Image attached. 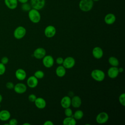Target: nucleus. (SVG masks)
I'll use <instances>...</instances> for the list:
<instances>
[{"label":"nucleus","instance_id":"nucleus-5","mask_svg":"<svg viewBox=\"0 0 125 125\" xmlns=\"http://www.w3.org/2000/svg\"><path fill=\"white\" fill-rule=\"evenodd\" d=\"M30 5L32 8L40 10L44 8L45 0H30Z\"/></svg>","mask_w":125,"mask_h":125},{"label":"nucleus","instance_id":"nucleus-15","mask_svg":"<svg viewBox=\"0 0 125 125\" xmlns=\"http://www.w3.org/2000/svg\"><path fill=\"white\" fill-rule=\"evenodd\" d=\"M116 19V16L114 14L108 13L105 16L104 18V21L106 24L108 25H111L115 22Z\"/></svg>","mask_w":125,"mask_h":125},{"label":"nucleus","instance_id":"nucleus-14","mask_svg":"<svg viewBox=\"0 0 125 125\" xmlns=\"http://www.w3.org/2000/svg\"><path fill=\"white\" fill-rule=\"evenodd\" d=\"M119 73L118 68L116 66H111L107 71L108 76L111 79L116 78L118 76Z\"/></svg>","mask_w":125,"mask_h":125},{"label":"nucleus","instance_id":"nucleus-35","mask_svg":"<svg viewBox=\"0 0 125 125\" xmlns=\"http://www.w3.org/2000/svg\"><path fill=\"white\" fill-rule=\"evenodd\" d=\"M63 62V59L62 57H58L56 60V62L58 64H62Z\"/></svg>","mask_w":125,"mask_h":125},{"label":"nucleus","instance_id":"nucleus-40","mask_svg":"<svg viewBox=\"0 0 125 125\" xmlns=\"http://www.w3.org/2000/svg\"><path fill=\"white\" fill-rule=\"evenodd\" d=\"M23 125H30V124L27 123H23Z\"/></svg>","mask_w":125,"mask_h":125},{"label":"nucleus","instance_id":"nucleus-37","mask_svg":"<svg viewBox=\"0 0 125 125\" xmlns=\"http://www.w3.org/2000/svg\"><path fill=\"white\" fill-rule=\"evenodd\" d=\"M18 2H20V3H26V2H27L28 0H18Z\"/></svg>","mask_w":125,"mask_h":125},{"label":"nucleus","instance_id":"nucleus-17","mask_svg":"<svg viewBox=\"0 0 125 125\" xmlns=\"http://www.w3.org/2000/svg\"><path fill=\"white\" fill-rule=\"evenodd\" d=\"M34 103L36 106L39 109H43L46 105V102L45 100L42 97L37 98Z\"/></svg>","mask_w":125,"mask_h":125},{"label":"nucleus","instance_id":"nucleus-39","mask_svg":"<svg viewBox=\"0 0 125 125\" xmlns=\"http://www.w3.org/2000/svg\"><path fill=\"white\" fill-rule=\"evenodd\" d=\"M2 95L0 94V103H1V102H2Z\"/></svg>","mask_w":125,"mask_h":125},{"label":"nucleus","instance_id":"nucleus-36","mask_svg":"<svg viewBox=\"0 0 125 125\" xmlns=\"http://www.w3.org/2000/svg\"><path fill=\"white\" fill-rule=\"evenodd\" d=\"M43 125H53L54 123L50 120H47L45 121V122L43 123Z\"/></svg>","mask_w":125,"mask_h":125},{"label":"nucleus","instance_id":"nucleus-34","mask_svg":"<svg viewBox=\"0 0 125 125\" xmlns=\"http://www.w3.org/2000/svg\"><path fill=\"white\" fill-rule=\"evenodd\" d=\"M18 121L15 118H12L9 121V125H17L18 124Z\"/></svg>","mask_w":125,"mask_h":125},{"label":"nucleus","instance_id":"nucleus-18","mask_svg":"<svg viewBox=\"0 0 125 125\" xmlns=\"http://www.w3.org/2000/svg\"><path fill=\"white\" fill-rule=\"evenodd\" d=\"M82 104L81 98L78 96H74L71 99V105L74 108H78Z\"/></svg>","mask_w":125,"mask_h":125},{"label":"nucleus","instance_id":"nucleus-13","mask_svg":"<svg viewBox=\"0 0 125 125\" xmlns=\"http://www.w3.org/2000/svg\"><path fill=\"white\" fill-rule=\"evenodd\" d=\"M93 56L97 59H100L102 58L104 55V52L103 49L99 46L95 47L92 51Z\"/></svg>","mask_w":125,"mask_h":125},{"label":"nucleus","instance_id":"nucleus-4","mask_svg":"<svg viewBox=\"0 0 125 125\" xmlns=\"http://www.w3.org/2000/svg\"><path fill=\"white\" fill-rule=\"evenodd\" d=\"M26 33V29L22 26H19L15 29L13 35L15 38L18 40H20L23 38Z\"/></svg>","mask_w":125,"mask_h":125},{"label":"nucleus","instance_id":"nucleus-22","mask_svg":"<svg viewBox=\"0 0 125 125\" xmlns=\"http://www.w3.org/2000/svg\"><path fill=\"white\" fill-rule=\"evenodd\" d=\"M62 124L63 125H76L77 122L76 119L73 116H71L65 118L62 121Z\"/></svg>","mask_w":125,"mask_h":125},{"label":"nucleus","instance_id":"nucleus-2","mask_svg":"<svg viewBox=\"0 0 125 125\" xmlns=\"http://www.w3.org/2000/svg\"><path fill=\"white\" fill-rule=\"evenodd\" d=\"M94 1L92 0H81L79 3L80 10L83 12L90 11L93 8Z\"/></svg>","mask_w":125,"mask_h":125},{"label":"nucleus","instance_id":"nucleus-24","mask_svg":"<svg viewBox=\"0 0 125 125\" xmlns=\"http://www.w3.org/2000/svg\"><path fill=\"white\" fill-rule=\"evenodd\" d=\"M109 63L112 66H116L117 67L119 64V62L118 59L115 57L111 56L108 58V60Z\"/></svg>","mask_w":125,"mask_h":125},{"label":"nucleus","instance_id":"nucleus-20","mask_svg":"<svg viewBox=\"0 0 125 125\" xmlns=\"http://www.w3.org/2000/svg\"><path fill=\"white\" fill-rule=\"evenodd\" d=\"M11 117L10 112L6 109L0 111V120L1 121H7Z\"/></svg>","mask_w":125,"mask_h":125},{"label":"nucleus","instance_id":"nucleus-21","mask_svg":"<svg viewBox=\"0 0 125 125\" xmlns=\"http://www.w3.org/2000/svg\"><path fill=\"white\" fill-rule=\"evenodd\" d=\"M61 105L63 108L69 107L71 105V98L69 96H64L61 101Z\"/></svg>","mask_w":125,"mask_h":125},{"label":"nucleus","instance_id":"nucleus-27","mask_svg":"<svg viewBox=\"0 0 125 125\" xmlns=\"http://www.w3.org/2000/svg\"><path fill=\"white\" fill-rule=\"evenodd\" d=\"M34 76H35L38 79H41L43 78L44 76V72L40 70L36 71L34 74Z\"/></svg>","mask_w":125,"mask_h":125},{"label":"nucleus","instance_id":"nucleus-28","mask_svg":"<svg viewBox=\"0 0 125 125\" xmlns=\"http://www.w3.org/2000/svg\"><path fill=\"white\" fill-rule=\"evenodd\" d=\"M119 101L120 103L124 106H125V93H122L119 97Z\"/></svg>","mask_w":125,"mask_h":125},{"label":"nucleus","instance_id":"nucleus-1","mask_svg":"<svg viewBox=\"0 0 125 125\" xmlns=\"http://www.w3.org/2000/svg\"><path fill=\"white\" fill-rule=\"evenodd\" d=\"M28 16L30 21L34 23L39 22L41 19V16L39 10L32 8L28 11Z\"/></svg>","mask_w":125,"mask_h":125},{"label":"nucleus","instance_id":"nucleus-10","mask_svg":"<svg viewBox=\"0 0 125 125\" xmlns=\"http://www.w3.org/2000/svg\"><path fill=\"white\" fill-rule=\"evenodd\" d=\"M13 89L16 93L21 94L26 92L27 90V86L25 84L21 83H19L14 85Z\"/></svg>","mask_w":125,"mask_h":125},{"label":"nucleus","instance_id":"nucleus-41","mask_svg":"<svg viewBox=\"0 0 125 125\" xmlns=\"http://www.w3.org/2000/svg\"><path fill=\"white\" fill-rule=\"evenodd\" d=\"M93 1H99L100 0H92Z\"/></svg>","mask_w":125,"mask_h":125},{"label":"nucleus","instance_id":"nucleus-30","mask_svg":"<svg viewBox=\"0 0 125 125\" xmlns=\"http://www.w3.org/2000/svg\"><path fill=\"white\" fill-rule=\"evenodd\" d=\"M6 71V67L5 65L0 62V76L3 75Z\"/></svg>","mask_w":125,"mask_h":125},{"label":"nucleus","instance_id":"nucleus-29","mask_svg":"<svg viewBox=\"0 0 125 125\" xmlns=\"http://www.w3.org/2000/svg\"><path fill=\"white\" fill-rule=\"evenodd\" d=\"M64 109V114L66 117L73 116V111L71 108L67 107Z\"/></svg>","mask_w":125,"mask_h":125},{"label":"nucleus","instance_id":"nucleus-8","mask_svg":"<svg viewBox=\"0 0 125 125\" xmlns=\"http://www.w3.org/2000/svg\"><path fill=\"white\" fill-rule=\"evenodd\" d=\"M44 33L46 37L52 38L55 35L56 33V29L53 25H48L45 28Z\"/></svg>","mask_w":125,"mask_h":125},{"label":"nucleus","instance_id":"nucleus-12","mask_svg":"<svg viewBox=\"0 0 125 125\" xmlns=\"http://www.w3.org/2000/svg\"><path fill=\"white\" fill-rule=\"evenodd\" d=\"M38 79L34 75L31 76L27 80V84L30 88H35L38 84Z\"/></svg>","mask_w":125,"mask_h":125},{"label":"nucleus","instance_id":"nucleus-32","mask_svg":"<svg viewBox=\"0 0 125 125\" xmlns=\"http://www.w3.org/2000/svg\"><path fill=\"white\" fill-rule=\"evenodd\" d=\"M28 100L31 102H34L37 98L36 96L34 94H31L28 96Z\"/></svg>","mask_w":125,"mask_h":125},{"label":"nucleus","instance_id":"nucleus-7","mask_svg":"<svg viewBox=\"0 0 125 125\" xmlns=\"http://www.w3.org/2000/svg\"><path fill=\"white\" fill-rule=\"evenodd\" d=\"M75 64V60L72 57H67L63 59V66L66 69L72 68Z\"/></svg>","mask_w":125,"mask_h":125},{"label":"nucleus","instance_id":"nucleus-19","mask_svg":"<svg viewBox=\"0 0 125 125\" xmlns=\"http://www.w3.org/2000/svg\"><path fill=\"white\" fill-rule=\"evenodd\" d=\"M5 5L11 10L15 9L18 4V0H4Z\"/></svg>","mask_w":125,"mask_h":125},{"label":"nucleus","instance_id":"nucleus-23","mask_svg":"<svg viewBox=\"0 0 125 125\" xmlns=\"http://www.w3.org/2000/svg\"><path fill=\"white\" fill-rule=\"evenodd\" d=\"M66 68L63 65L58 66L56 69V74L59 77H63L66 74Z\"/></svg>","mask_w":125,"mask_h":125},{"label":"nucleus","instance_id":"nucleus-38","mask_svg":"<svg viewBox=\"0 0 125 125\" xmlns=\"http://www.w3.org/2000/svg\"><path fill=\"white\" fill-rule=\"evenodd\" d=\"M118 71H119V73H122V72H123L124 69L122 67H120V68H118Z\"/></svg>","mask_w":125,"mask_h":125},{"label":"nucleus","instance_id":"nucleus-3","mask_svg":"<svg viewBox=\"0 0 125 125\" xmlns=\"http://www.w3.org/2000/svg\"><path fill=\"white\" fill-rule=\"evenodd\" d=\"M91 76L94 80L98 82H102L105 78L104 72L103 70L98 69L93 70L91 73Z\"/></svg>","mask_w":125,"mask_h":125},{"label":"nucleus","instance_id":"nucleus-26","mask_svg":"<svg viewBox=\"0 0 125 125\" xmlns=\"http://www.w3.org/2000/svg\"><path fill=\"white\" fill-rule=\"evenodd\" d=\"M21 8L22 11H25V12H28L31 8V6L30 4L26 2L24 3H22L21 6Z\"/></svg>","mask_w":125,"mask_h":125},{"label":"nucleus","instance_id":"nucleus-16","mask_svg":"<svg viewBox=\"0 0 125 125\" xmlns=\"http://www.w3.org/2000/svg\"><path fill=\"white\" fill-rule=\"evenodd\" d=\"M15 76L19 81H23L26 77V73L25 71L22 68H19L15 72Z\"/></svg>","mask_w":125,"mask_h":125},{"label":"nucleus","instance_id":"nucleus-9","mask_svg":"<svg viewBox=\"0 0 125 125\" xmlns=\"http://www.w3.org/2000/svg\"><path fill=\"white\" fill-rule=\"evenodd\" d=\"M42 63L45 67L50 68L54 65V58L51 55H45L42 58Z\"/></svg>","mask_w":125,"mask_h":125},{"label":"nucleus","instance_id":"nucleus-33","mask_svg":"<svg viewBox=\"0 0 125 125\" xmlns=\"http://www.w3.org/2000/svg\"><path fill=\"white\" fill-rule=\"evenodd\" d=\"M8 62H9V59L7 57H6V56L2 57L0 60V62L4 64V65L7 64Z\"/></svg>","mask_w":125,"mask_h":125},{"label":"nucleus","instance_id":"nucleus-11","mask_svg":"<svg viewBox=\"0 0 125 125\" xmlns=\"http://www.w3.org/2000/svg\"><path fill=\"white\" fill-rule=\"evenodd\" d=\"M45 55L46 50L44 48L42 47H39L36 48L33 52V56L37 59H42Z\"/></svg>","mask_w":125,"mask_h":125},{"label":"nucleus","instance_id":"nucleus-6","mask_svg":"<svg viewBox=\"0 0 125 125\" xmlns=\"http://www.w3.org/2000/svg\"><path fill=\"white\" fill-rule=\"evenodd\" d=\"M109 119L108 114L105 112H101L99 113L96 117V122L99 124H103L107 122Z\"/></svg>","mask_w":125,"mask_h":125},{"label":"nucleus","instance_id":"nucleus-25","mask_svg":"<svg viewBox=\"0 0 125 125\" xmlns=\"http://www.w3.org/2000/svg\"><path fill=\"white\" fill-rule=\"evenodd\" d=\"M83 112L81 110H76L73 116V117L76 120H80L83 117Z\"/></svg>","mask_w":125,"mask_h":125},{"label":"nucleus","instance_id":"nucleus-31","mask_svg":"<svg viewBox=\"0 0 125 125\" xmlns=\"http://www.w3.org/2000/svg\"><path fill=\"white\" fill-rule=\"evenodd\" d=\"M6 87L8 89H12L14 88V84L11 82H8L6 83L5 84Z\"/></svg>","mask_w":125,"mask_h":125}]
</instances>
